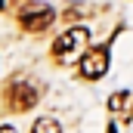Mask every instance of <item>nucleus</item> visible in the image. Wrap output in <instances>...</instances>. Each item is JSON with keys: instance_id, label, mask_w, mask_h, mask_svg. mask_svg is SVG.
<instances>
[{"instance_id": "obj_5", "label": "nucleus", "mask_w": 133, "mask_h": 133, "mask_svg": "<svg viewBox=\"0 0 133 133\" xmlns=\"http://www.w3.org/2000/svg\"><path fill=\"white\" fill-rule=\"evenodd\" d=\"M31 133H62V127H59V121H53V118H40V121H34Z\"/></svg>"}, {"instance_id": "obj_6", "label": "nucleus", "mask_w": 133, "mask_h": 133, "mask_svg": "<svg viewBox=\"0 0 133 133\" xmlns=\"http://www.w3.org/2000/svg\"><path fill=\"white\" fill-rule=\"evenodd\" d=\"M127 99H130V96H127L124 90H121V93H111L108 108H111V111H127ZM127 115H130V111H127Z\"/></svg>"}, {"instance_id": "obj_9", "label": "nucleus", "mask_w": 133, "mask_h": 133, "mask_svg": "<svg viewBox=\"0 0 133 133\" xmlns=\"http://www.w3.org/2000/svg\"><path fill=\"white\" fill-rule=\"evenodd\" d=\"M0 9H3V0H0Z\"/></svg>"}, {"instance_id": "obj_4", "label": "nucleus", "mask_w": 133, "mask_h": 133, "mask_svg": "<svg viewBox=\"0 0 133 133\" xmlns=\"http://www.w3.org/2000/svg\"><path fill=\"white\" fill-rule=\"evenodd\" d=\"M108 71V46H93L81 56V77L87 81H99Z\"/></svg>"}, {"instance_id": "obj_1", "label": "nucleus", "mask_w": 133, "mask_h": 133, "mask_svg": "<svg viewBox=\"0 0 133 133\" xmlns=\"http://www.w3.org/2000/svg\"><path fill=\"white\" fill-rule=\"evenodd\" d=\"M87 43H90V31L84 25H71L68 31H62L53 40V59L56 62H71L87 50Z\"/></svg>"}, {"instance_id": "obj_2", "label": "nucleus", "mask_w": 133, "mask_h": 133, "mask_svg": "<svg viewBox=\"0 0 133 133\" xmlns=\"http://www.w3.org/2000/svg\"><path fill=\"white\" fill-rule=\"evenodd\" d=\"M3 99H6V105H9V111H31L34 105H37V99H40V93H37V87H34L31 81L16 77V81L6 84Z\"/></svg>"}, {"instance_id": "obj_7", "label": "nucleus", "mask_w": 133, "mask_h": 133, "mask_svg": "<svg viewBox=\"0 0 133 133\" xmlns=\"http://www.w3.org/2000/svg\"><path fill=\"white\" fill-rule=\"evenodd\" d=\"M0 133H16V127H9V124H3V127H0Z\"/></svg>"}, {"instance_id": "obj_8", "label": "nucleus", "mask_w": 133, "mask_h": 133, "mask_svg": "<svg viewBox=\"0 0 133 133\" xmlns=\"http://www.w3.org/2000/svg\"><path fill=\"white\" fill-rule=\"evenodd\" d=\"M108 133H118V130H115V124H108Z\"/></svg>"}, {"instance_id": "obj_3", "label": "nucleus", "mask_w": 133, "mask_h": 133, "mask_svg": "<svg viewBox=\"0 0 133 133\" xmlns=\"http://www.w3.org/2000/svg\"><path fill=\"white\" fill-rule=\"evenodd\" d=\"M53 19H56V12H53V6H46V3H28V6L19 12V25H22L25 31H43V28L53 25Z\"/></svg>"}]
</instances>
